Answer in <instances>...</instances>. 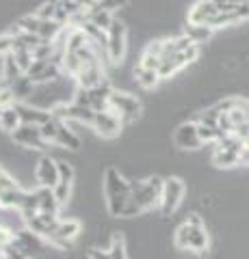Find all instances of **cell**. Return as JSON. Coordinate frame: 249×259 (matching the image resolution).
I'll use <instances>...</instances> for the list:
<instances>
[{
	"mask_svg": "<svg viewBox=\"0 0 249 259\" xmlns=\"http://www.w3.org/2000/svg\"><path fill=\"white\" fill-rule=\"evenodd\" d=\"M13 240H15V231L9 229L7 225L0 223V248H5V246L13 244Z\"/></svg>",
	"mask_w": 249,
	"mask_h": 259,
	"instance_id": "4dcf8cb0",
	"label": "cell"
},
{
	"mask_svg": "<svg viewBox=\"0 0 249 259\" xmlns=\"http://www.w3.org/2000/svg\"><path fill=\"white\" fill-rule=\"evenodd\" d=\"M50 112H52V117L59 119V121H65V123H83V125H89V127H91L93 119H95L93 108L78 106V104H74V102H61Z\"/></svg>",
	"mask_w": 249,
	"mask_h": 259,
	"instance_id": "ba28073f",
	"label": "cell"
},
{
	"mask_svg": "<svg viewBox=\"0 0 249 259\" xmlns=\"http://www.w3.org/2000/svg\"><path fill=\"white\" fill-rule=\"evenodd\" d=\"M37 190H39V212L59 216L63 205L59 203V199L54 197V192L50 188H37Z\"/></svg>",
	"mask_w": 249,
	"mask_h": 259,
	"instance_id": "7402d4cb",
	"label": "cell"
},
{
	"mask_svg": "<svg viewBox=\"0 0 249 259\" xmlns=\"http://www.w3.org/2000/svg\"><path fill=\"white\" fill-rule=\"evenodd\" d=\"M173 145L182 151H195L199 147H204V141L199 139L197 121H182L173 132Z\"/></svg>",
	"mask_w": 249,
	"mask_h": 259,
	"instance_id": "5bb4252c",
	"label": "cell"
},
{
	"mask_svg": "<svg viewBox=\"0 0 249 259\" xmlns=\"http://www.w3.org/2000/svg\"><path fill=\"white\" fill-rule=\"evenodd\" d=\"M61 216H54V214H46V212H39L35 214L33 218H28V221H24V227L33 233V236H37L39 240L48 242L52 238L54 229H57V223H59Z\"/></svg>",
	"mask_w": 249,
	"mask_h": 259,
	"instance_id": "9a60e30c",
	"label": "cell"
},
{
	"mask_svg": "<svg viewBox=\"0 0 249 259\" xmlns=\"http://www.w3.org/2000/svg\"><path fill=\"white\" fill-rule=\"evenodd\" d=\"M184 194H187V186L180 177H165L163 184V194H160V214L163 216H171L175 209L180 207Z\"/></svg>",
	"mask_w": 249,
	"mask_h": 259,
	"instance_id": "52a82bcc",
	"label": "cell"
},
{
	"mask_svg": "<svg viewBox=\"0 0 249 259\" xmlns=\"http://www.w3.org/2000/svg\"><path fill=\"white\" fill-rule=\"evenodd\" d=\"M26 199V190L18 186V188H11L7 192H0V209H13V212H20V207Z\"/></svg>",
	"mask_w": 249,
	"mask_h": 259,
	"instance_id": "d6986e66",
	"label": "cell"
},
{
	"mask_svg": "<svg viewBox=\"0 0 249 259\" xmlns=\"http://www.w3.org/2000/svg\"><path fill=\"white\" fill-rule=\"evenodd\" d=\"M132 76H134V82L139 84L141 89H146V91H150V89H156V87H158V82L163 80V78H160V71L139 67V65L134 67Z\"/></svg>",
	"mask_w": 249,
	"mask_h": 259,
	"instance_id": "ffe728a7",
	"label": "cell"
},
{
	"mask_svg": "<svg viewBox=\"0 0 249 259\" xmlns=\"http://www.w3.org/2000/svg\"><path fill=\"white\" fill-rule=\"evenodd\" d=\"M199 52H202V46H193L187 52L171 54V56H167V59H163V65H160V78L165 80V78L175 76L180 69L187 67V65L195 63L199 59Z\"/></svg>",
	"mask_w": 249,
	"mask_h": 259,
	"instance_id": "4fadbf2b",
	"label": "cell"
},
{
	"mask_svg": "<svg viewBox=\"0 0 249 259\" xmlns=\"http://www.w3.org/2000/svg\"><path fill=\"white\" fill-rule=\"evenodd\" d=\"M35 214H39V190H26V199H24V203L20 207V216L22 221H28V218H33Z\"/></svg>",
	"mask_w": 249,
	"mask_h": 259,
	"instance_id": "603a6c76",
	"label": "cell"
},
{
	"mask_svg": "<svg viewBox=\"0 0 249 259\" xmlns=\"http://www.w3.org/2000/svg\"><path fill=\"white\" fill-rule=\"evenodd\" d=\"M87 257H89V259H113V257H111V253H109V248L106 250H102V248H89Z\"/></svg>",
	"mask_w": 249,
	"mask_h": 259,
	"instance_id": "d6a6232c",
	"label": "cell"
},
{
	"mask_svg": "<svg viewBox=\"0 0 249 259\" xmlns=\"http://www.w3.org/2000/svg\"><path fill=\"white\" fill-rule=\"evenodd\" d=\"M91 130L95 134L100 136V139H117L119 134H122V130H124V121L119 119L117 112L113 110H100V112H95V119H93V123H91Z\"/></svg>",
	"mask_w": 249,
	"mask_h": 259,
	"instance_id": "8fae6325",
	"label": "cell"
},
{
	"mask_svg": "<svg viewBox=\"0 0 249 259\" xmlns=\"http://www.w3.org/2000/svg\"><path fill=\"white\" fill-rule=\"evenodd\" d=\"M128 50V28L124 22H119L115 18V22L111 24V28L106 32V61L109 65H119L124 61Z\"/></svg>",
	"mask_w": 249,
	"mask_h": 259,
	"instance_id": "8992f818",
	"label": "cell"
},
{
	"mask_svg": "<svg viewBox=\"0 0 249 259\" xmlns=\"http://www.w3.org/2000/svg\"><path fill=\"white\" fill-rule=\"evenodd\" d=\"M109 253L113 259H128V253H126V240L122 233H113L111 238V244H109Z\"/></svg>",
	"mask_w": 249,
	"mask_h": 259,
	"instance_id": "484cf974",
	"label": "cell"
},
{
	"mask_svg": "<svg viewBox=\"0 0 249 259\" xmlns=\"http://www.w3.org/2000/svg\"><path fill=\"white\" fill-rule=\"evenodd\" d=\"M102 192L109 214L113 218H134L141 216L132 203V182L117 166H106L102 177Z\"/></svg>",
	"mask_w": 249,
	"mask_h": 259,
	"instance_id": "6da1fadb",
	"label": "cell"
},
{
	"mask_svg": "<svg viewBox=\"0 0 249 259\" xmlns=\"http://www.w3.org/2000/svg\"><path fill=\"white\" fill-rule=\"evenodd\" d=\"M173 246L178 250H191V253H206L210 246V236L206 231V223L199 214H189L173 233Z\"/></svg>",
	"mask_w": 249,
	"mask_h": 259,
	"instance_id": "7a4b0ae2",
	"label": "cell"
},
{
	"mask_svg": "<svg viewBox=\"0 0 249 259\" xmlns=\"http://www.w3.org/2000/svg\"><path fill=\"white\" fill-rule=\"evenodd\" d=\"M59 7H61L59 0H46V3L39 5L33 13L37 15V18H42V20H54V22H57Z\"/></svg>",
	"mask_w": 249,
	"mask_h": 259,
	"instance_id": "d4e9b609",
	"label": "cell"
},
{
	"mask_svg": "<svg viewBox=\"0 0 249 259\" xmlns=\"http://www.w3.org/2000/svg\"><path fill=\"white\" fill-rule=\"evenodd\" d=\"M165 180L158 175L146 177V180L132 182V203L139 209V214H146L150 209L160 205V194H163Z\"/></svg>",
	"mask_w": 249,
	"mask_h": 259,
	"instance_id": "3957f363",
	"label": "cell"
},
{
	"mask_svg": "<svg viewBox=\"0 0 249 259\" xmlns=\"http://www.w3.org/2000/svg\"><path fill=\"white\" fill-rule=\"evenodd\" d=\"M98 5L102 7V9L115 13V11L126 9V7H128V0H98Z\"/></svg>",
	"mask_w": 249,
	"mask_h": 259,
	"instance_id": "f546056e",
	"label": "cell"
},
{
	"mask_svg": "<svg viewBox=\"0 0 249 259\" xmlns=\"http://www.w3.org/2000/svg\"><path fill=\"white\" fill-rule=\"evenodd\" d=\"M245 145L243 141H238L236 136H221L219 141L215 143V151H212V164L219 168H232L245 162Z\"/></svg>",
	"mask_w": 249,
	"mask_h": 259,
	"instance_id": "277c9868",
	"label": "cell"
},
{
	"mask_svg": "<svg viewBox=\"0 0 249 259\" xmlns=\"http://www.w3.org/2000/svg\"><path fill=\"white\" fill-rule=\"evenodd\" d=\"M54 147L69 149V151L80 149V136L69 127V123H65V121H59V130H57V139H54Z\"/></svg>",
	"mask_w": 249,
	"mask_h": 259,
	"instance_id": "ac0fdd59",
	"label": "cell"
},
{
	"mask_svg": "<svg viewBox=\"0 0 249 259\" xmlns=\"http://www.w3.org/2000/svg\"><path fill=\"white\" fill-rule=\"evenodd\" d=\"M59 160L52 158L50 153H42L39 160L35 162V182L37 188H54L59 184Z\"/></svg>",
	"mask_w": 249,
	"mask_h": 259,
	"instance_id": "30bf717a",
	"label": "cell"
},
{
	"mask_svg": "<svg viewBox=\"0 0 249 259\" xmlns=\"http://www.w3.org/2000/svg\"><path fill=\"white\" fill-rule=\"evenodd\" d=\"M5 173V168H3V164H0V175H3Z\"/></svg>",
	"mask_w": 249,
	"mask_h": 259,
	"instance_id": "e575fe53",
	"label": "cell"
},
{
	"mask_svg": "<svg viewBox=\"0 0 249 259\" xmlns=\"http://www.w3.org/2000/svg\"><path fill=\"white\" fill-rule=\"evenodd\" d=\"M3 257H5V259H33L28 253H24V250H22L18 244H15V242L3 248Z\"/></svg>",
	"mask_w": 249,
	"mask_h": 259,
	"instance_id": "83f0119b",
	"label": "cell"
},
{
	"mask_svg": "<svg viewBox=\"0 0 249 259\" xmlns=\"http://www.w3.org/2000/svg\"><path fill=\"white\" fill-rule=\"evenodd\" d=\"M22 125V119H20V112L18 106H7V108H0V130L5 134H13L15 130Z\"/></svg>",
	"mask_w": 249,
	"mask_h": 259,
	"instance_id": "44dd1931",
	"label": "cell"
},
{
	"mask_svg": "<svg viewBox=\"0 0 249 259\" xmlns=\"http://www.w3.org/2000/svg\"><path fill=\"white\" fill-rule=\"evenodd\" d=\"M212 28H208V26H197V24H187V28H184V35H187L193 44H197V46H202L206 44L208 39L212 37Z\"/></svg>",
	"mask_w": 249,
	"mask_h": 259,
	"instance_id": "cb8c5ba5",
	"label": "cell"
},
{
	"mask_svg": "<svg viewBox=\"0 0 249 259\" xmlns=\"http://www.w3.org/2000/svg\"><path fill=\"white\" fill-rule=\"evenodd\" d=\"M13 52V32H5L0 35V59Z\"/></svg>",
	"mask_w": 249,
	"mask_h": 259,
	"instance_id": "f1b7e54d",
	"label": "cell"
},
{
	"mask_svg": "<svg viewBox=\"0 0 249 259\" xmlns=\"http://www.w3.org/2000/svg\"><path fill=\"white\" fill-rule=\"evenodd\" d=\"M15 106H18L22 123H26V125L42 127L44 123H48V121L52 119V112L50 110L39 108V106H35V104H15Z\"/></svg>",
	"mask_w": 249,
	"mask_h": 259,
	"instance_id": "2e32d148",
	"label": "cell"
},
{
	"mask_svg": "<svg viewBox=\"0 0 249 259\" xmlns=\"http://www.w3.org/2000/svg\"><path fill=\"white\" fill-rule=\"evenodd\" d=\"M109 108L117 112L119 119L126 123H132L141 117V100L136 95H132L130 91H119V89H113V93H111V100H109Z\"/></svg>",
	"mask_w": 249,
	"mask_h": 259,
	"instance_id": "5b68a950",
	"label": "cell"
},
{
	"mask_svg": "<svg viewBox=\"0 0 249 259\" xmlns=\"http://www.w3.org/2000/svg\"><path fill=\"white\" fill-rule=\"evenodd\" d=\"M9 89H11V93H13L15 104H28L30 100H33L35 91H37V84L26 74H24V76H20L18 80H15V82H11Z\"/></svg>",
	"mask_w": 249,
	"mask_h": 259,
	"instance_id": "e0dca14e",
	"label": "cell"
},
{
	"mask_svg": "<svg viewBox=\"0 0 249 259\" xmlns=\"http://www.w3.org/2000/svg\"><path fill=\"white\" fill-rule=\"evenodd\" d=\"M245 160H247V162H249V151H245Z\"/></svg>",
	"mask_w": 249,
	"mask_h": 259,
	"instance_id": "836d02e7",
	"label": "cell"
},
{
	"mask_svg": "<svg viewBox=\"0 0 249 259\" xmlns=\"http://www.w3.org/2000/svg\"><path fill=\"white\" fill-rule=\"evenodd\" d=\"M80 231H83V223L78 218H59L57 229H54L52 238L48 240V244L59 250H67L72 242L80 236Z\"/></svg>",
	"mask_w": 249,
	"mask_h": 259,
	"instance_id": "9c48e42d",
	"label": "cell"
},
{
	"mask_svg": "<svg viewBox=\"0 0 249 259\" xmlns=\"http://www.w3.org/2000/svg\"><path fill=\"white\" fill-rule=\"evenodd\" d=\"M42 136H44V141L48 143V145H54V139H57V130H59V119H50L48 123H44L42 127Z\"/></svg>",
	"mask_w": 249,
	"mask_h": 259,
	"instance_id": "4316f807",
	"label": "cell"
},
{
	"mask_svg": "<svg viewBox=\"0 0 249 259\" xmlns=\"http://www.w3.org/2000/svg\"><path fill=\"white\" fill-rule=\"evenodd\" d=\"M11 139H13V143L18 145V147H24V149H33V151H42V153H46L48 149H50V145L44 141L42 130H39L37 125H26V123H22V125L11 134Z\"/></svg>",
	"mask_w": 249,
	"mask_h": 259,
	"instance_id": "7c38bea8",
	"label": "cell"
},
{
	"mask_svg": "<svg viewBox=\"0 0 249 259\" xmlns=\"http://www.w3.org/2000/svg\"><path fill=\"white\" fill-rule=\"evenodd\" d=\"M15 100H13V93L11 89H5L0 87V108H7V106H13Z\"/></svg>",
	"mask_w": 249,
	"mask_h": 259,
	"instance_id": "1f68e13d",
	"label": "cell"
}]
</instances>
